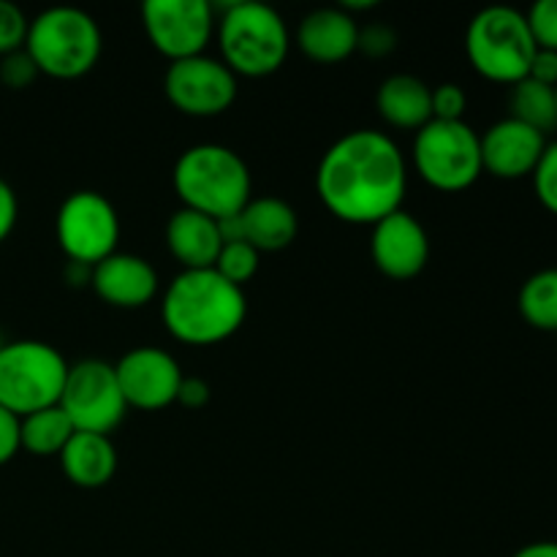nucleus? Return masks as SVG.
<instances>
[{
    "mask_svg": "<svg viewBox=\"0 0 557 557\" xmlns=\"http://www.w3.org/2000/svg\"><path fill=\"white\" fill-rule=\"evenodd\" d=\"M533 188H536L539 201L557 215V141L544 147L542 161L533 169Z\"/></svg>",
    "mask_w": 557,
    "mask_h": 557,
    "instance_id": "28",
    "label": "nucleus"
},
{
    "mask_svg": "<svg viewBox=\"0 0 557 557\" xmlns=\"http://www.w3.org/2000/svg\"><path fill=\"white\" fill-rule=\"evenodd\" d=\"M520 313L536 330L557 332V270H542L522 283Z\"/></svg>",
    "mask_w": 557,
    "mask_h": 557,
    "instance_id": "24",
    "label": "nucleus"
},
{
    "mask_svg": "<svg viewBox=\"0 0 557 557\" xmlns=\"http://www.w3.org/2000/svg\"><path fill=\"white\" fill-rule=\"evenodd\" d=\"M166 248L183 270H212L223 248L218 221L183 207L166 223Z\"/></svg>",
    "mask_w": 557,
    "mask_h": 557,
    "instance_id": "18",
    "label": "nucleus"
},
{
    "mask_svg": "<svg viewBox=\"0 0 557 557\" xmlns=\"http://www.w3.org/2000/svg\"><path fill=\"white\" fill-rule=\"evenodd\" d=\"M223 63L234 76H270L286 63L292 36L286 20L259 0H234L218 20Z\"/></svg>",
    "mask_w": 557,
    "mask_h": 557,
    "instance_id": "4",
    "label": "nucleus"
},
{
    "mask_svg": "<svg viewBox=\"0 0 557 557\" xmlns=\"http://www.w3.org/2000/svg\"><path fill=\"white\" fill-rule=\"evenodd\" d=\"M58 406L79 433L98 435L112 433L128 411L114 364L103 359H82V362L69 364Z\"/></svg>",
    "mask_w": 557,
    "mask_h": 557,
    "instance_id": "9",
    "label": "nucleus"
},
{
    "mask_svg": "<svg viewBox=\"0 0 557 557\" xmlns=\"http://www.w3.org/2000/svg\"><path fill=\"white\" fill-rule=\"evenodd\" d=\"M468 107V96L460 85L455 82H444V85L433 87V120H446V123H457L462 120Z\"/></svg>",
    "mask_w": 557,
    "mask_h": 557,
    "instance_id": "29",
    "label": "nucleus"
},
{
    "mask_svg": "<svg viewBox=\"0 0 557 557\" xmlns=\"http://www.w3.org/2000/svg\"><path fill=\"white\" fill-rule=\"evenodd\" d=\"M397 47V33L392 30L384 22H373L368 27H359V41L357 49L364 52L368 58H386V54L395 52Z\"/></svg>",
    "mask_w": 557,
    "mask_h": 557,
    "instance_id": "30",
    "label": "nucleus"
},
{
    "mask_svg": "<svg viewBox=\"0 0 557 557\" xmlns=\"http://www.w3.org/2000/svg\"><path fill=\"white\" fill-rule=\"evenodd\" d=\"M36 76H38V69L25 49H20V52L14 54H5L3 58V65H0V79L5 82V87L22 90V87L30 85Z\"/></svg>",
    "mask_w": 557,
    "mask_h": 557,
    "instance_id": "31",
    "label": "nucleus"
},
{
    "mask_svg": "<svg viewBox=\"0 0 557 557\" xmlns=\"http://www.w3.org/2000/svg\"><path fill=\"white\" fill-rule=\"evenodd\" d=\"M525 16L536 47L557 52V0H539Z\"/></svg>",
    "mask_w": 557,
    "mask_h": 557,
    "instance_id": "27",
    "label": "nucleus"
},
{
    "mask_svg": "<svg viewBox=\"0 0 557 557\" xmlns=\"http://www.w3.org/2000/svg\"><path fill=\"white\" fill-rule=\"evenodd\" d=\"M511 557H557V542H533Z\"/></svg>",
    "mask_w": 557,
    "mask_h": 557,
    "instance_id": "36",
    "label": "nucleus"
},
{
    "mask_svg": "<svg viewBox=\"0 0 557 557\" xmlns=\"http://www.w3.org/2000/svg\"><path fill=\"white\" fill-rule=\"evenodd\" d=\"M141 25L152 47L177 63L205 54L215 33V5L207 0H147Z\"/></svg>",
    "mask_w": 557,
    "mask_h": 557,
    "instance_id": "11",
    "label": "nucleus"
},
{
    "mask_svg": "<svg viewBox=\"0 0 557 557\" xmlns=\"http://www.w3.org/2000/svg\"><path fill=\"white\" fill-rule=\"evenodd\" d=\"M370 256L386 277L411 281L428 267L430 237L411 212L397 210L373 226Z\"/></svg>",
    "mask_w": 557,
    "mask_h": 557,
    "instance_id": "14",
    "label": "nucleus"
},
{
    "mask_svg": "<svg viewBox=\"0 0 557 557\" xmlns=\"http://www.w3.org/2000/svg\"><path fill=\"white\" fill-rule=\"evenodd\" d=\"M103 36L98 22L74 5H54L41 11L27 27L25 52L38 74L54 79H79L98 63Z\"/></svg>",
    "mask_w": 557,
    "mask_h": 557,
    "instance_id": "5",
    "label": "nucleus"
},
{
    "mask_svg": "<svg viewBox=\"0 0 557 557\" xmlns=\"http://www.w3.org/2000/svg\"><path fill=\"white\" fill-rule=\"evenodd\" d=\"M30 20L11 0H0V58L25 49Z\"/></svg>",
    "mask_w": 557,
    "mask_h": 557,
    "instance_id": "26",
    "label": "nucleus"
},
{
    "mask_svg": "<svg viewBox=\"0 0 557 557\" xmlns=\"http://www.w3.org/2000/svg\"><path fill=\"white\" fill-rule=\"evenodd\" d=\"M315 190L326 210L343 223L375 226L403 210L408 190L406 156L381 131H351L324 152L315 172Z\"/></svg>",
    "mask_w": 557,
    "mask_h": 557,
    "instance_id": "1",
    "label": "nucleus"
},
{
    "mask_svg": "<svg viewBox=\"0 0 557 557\" xmlns=\"http://www.w3.org/2000/svg\"><path fill=\"white\" fill-rule=\"evenodd\" d=\"M16 218H20V201H16L14 188L0 177V243L14 232Z\"/></svg>",
    "mask_w": 557,
    "mask_h": 557,
    "instance_id": "33",
    "label": "nucleus"
},
{
    "mask_svg": "<svg viewBox=\"0 0 557 557\" xmlns=\"http://www.w3.org/2000/svg\"><path fill=\"white\" fill-rule=\"evenodd\" d=\"M239 226H243L245 243L253 245L259 253H272V250L288 248L297 239L299 218L288 201L277 196H259L243 207Z\"/></svg>",
    "mask_w": 557,
    "mask_h": 557,
    "instance_id": "19",
    "label": "nucleus"
},
{
    "mask_svg": "<svg viewBox=\"0 0 557 557\" xmlns=\"http://www.w3.org/2000/svg\"><path fill=\"white\" fill-rule=\"evenodd\" d=\"M381 120L403 131H419L433 120V90L413 74H395L375 92Z\"/></svg>",
    "mask_w": 557,
    "mask_h": 557,
    "instance_id": "20",
    "label": "nucleus"
},
{
    "mask_svg": "<svg viewBox=\"0 0 557 557\" xmlns=\"http://www.w3.org/2000/svg\"><path fill=\"white\" fill-rule=\"evenodd\" d=\"M54 234L63 253L74 264L96 267L117 253L120 218L112 201L98 190H76L65 196L54 221Z\"/></svg>",
    "mask_w": 557,
    "mask_h": 557,
    "instance_id": "10",
    "label": "nucleus"
},
{
    "mask_svg": "<svg viewBox=\"0 0 557 557\" xmlns=\"http://www.w3.org/2000/svg\"><path fill=\"white\" fill-rule=\"evenodd\" d=\"M120 392L128 408L141 411H161V408L177 403L180 384H183V370L177 359L158 346H139L125 354L117 364Z\"/></svg>",
    "mask_w": 557,
    "mask_h": 557,
    "instance_id": "13",
    "label": "nucleus"
},
{
    "mask_svg": "<svg viewBox=\"0 0 557 557\" xmlns=\"http://www.w3.org/2000/svg\"><path fill=\"white\" fill-rule=\"evenodd\" d=\"M69 362L41 341H14L0 346V406L14 417L52 408L63 395Z\"/></svg>",
    "mask_w": 557,
    "mask_h": 557,
    "instance_id": "7",
    "label": "nucleus"
},
{
    "mask_svg": "<svg viewBox=\"0 0 557 557\" xmlns=\"http://www.w3.org/2000/svg\"><path fill=\"white\" fill-rule=\"evenodd\" d=\"M536 49L528 16L509 5H490L468 25V60L490 82L517 85L525 79Z\"/></svg>",
    "mask_w": 557,
    "mask_h": 557,
    "instance_id": "6",
    "label": "nucleus"
},
{
    "mask_svg": "<svg viewBox=\"0 0 557 557\" xmlns=\"http://www.w3.org/2000/svg\"><path fill=\"white\" fill-rule=\"evenodd\" d=\"M248 315L245 292L215 270H183L163 294V326L188 346L228 341Z\"/></svg>",
    "mask_w": 557,
    "mask_h": 557,
    "instance_id": "2",
    "label": "nucleus"
},
{
    "mask_svg": "<svg viewBox=\"0 0 557 557\" xmlns=\"http://www.w3.org/2000/svg\"><path fill=\"white\" fill-rule=\"evenodd\" d=\"M74 433L76 428L60 406L41 408V411L27 413V417L20 419L22 449L38 457H60V451L74 438Z\"/></svg>",
    "mask_w": 557,
    "mask_h": 557,
    "instance_id": "22",
    "label": "nucleus"
},
{
    "mask_svg": "<svg viewBox=\"0 0 557 557\" xmlns=\"http://www.w3.org/2000/svg\"><path fill=\"white\" fill-rule=\"evenodd\" d=\"M555 107H557V87H555Z\"/></svg>",
    "mask_w": 557,
    "mask_h": 557,
    "instance_id": "37",
    "label": "nucleus"
},
{
    "mask_svg": "<svg viewBox=\"0 0 557 557\" xmlns=\"http://www.w3.org/2000/svg\"><path fill=\"white\" fill-rule=\"evenodd\" d=\"M299 49L315 63H341L357 52L359 25L354 14H346L341 5L335 9H315L299 22Z\"/></svg>",
    "mask_w": 557,
    "mask_h": 557,
    "instance_id": "17",
    "label": "nucleus"
},
{
    "mask_svg": "<svg viewBox=\"0 0 557 557\" xmlns=\"http://www.w3.org/2000/svg\"><path fill=\"white\" fill-rule=\"evenodd\" d=\"M177 403L185 408H201L210 403V386H207V381L201 379H183V384H180V392H177Z\"/></svg>",
    "mask_w": 557,
    "mask_h": 557,
    "instance_id": "35",
    "label": "nucleus"
},
{
    "mask_svg": "<svg viewBox=\"0 0 557 557\" xmlns=\"http://www.w3.org/2000/svg\"><path fill=\"white\" fill-rule=\"evenodd\" d=\"M90 286L112 308L136 310L158 294V272L134 253H112L92 267Z\"/></svg>",
    "mask_w": 557,
    "mask_h": 557,
    "instance_id": "16",
    "label": "nucleus"
},
{
    "mask_svg": "<svg viewBox=\"0 0 557 557\" xmlns=\"http://www.w3.org/2000/svg\"><path fill=\"white\" fill-rule=\"evenodd\" d=\"M259 250L248 243H223L221 253L212 270L221 277H226L228 283L243 288L250 277L259 272Z\"/></svg>",
    "mask_w": 557,
    "mask_h": 557,
    "instance_id": "25",
    "label": "nucleus"
},
{
    "mask_svg": "<svg viewBox=\"0 0 557 557\" xmlns=\"http://www.w3.org/2000/svg\"><path fill=\"white\" fill-rule=\"evenodd\" d=\"M166 98L190 117H215L237 98V76L221 58L196 54V58L169 63L163 76Z\"/></svg>",
    "mask_w": 557,
    "mask_h": 557,
    "instance_id": "12",
    "label": "nucleus"
},
{
    "mask_svg": "<svg viewBox=\"0 0 557 557\" xmlns=\"http://www.w3.org/2000/svg\"><path fill=\"white\" fill-rule=\"evenodd\" d=\"M511 117L531 125L533 131L547 136L557 128V107H555V87L539 85L533 79H522L511 85Z\"/></svg>",
    "mask_w": 557,
    "mask_h": 557,
    "instance_id": "23",
    "label": "nucleus"
},
{
    "mask_svg": "<svg viewBox=\"0 0 557 557\" xmlns=\"http://www.w3.org/2000/svg\"><path fill=\"white\" fill-rule=\"evenodd\" d=\"M547 147V136L515 117L490 125L482 136V163L500 180H520L533 174Z\"/></svg>",
    "mask_w": 557,
    "mask_h": 557,
    "instance_id": "15",
    "label": "nucleus"
},
{
    "mask_svg": "<svg viewBox=\"0 0 557 557\" xmlns=\"http://www.w3.org/2000/svg\"><path fill=\"white\" fill-rule=\"evenodd\" d=\"M172 183L185 210L215 221L237 215L253 199L248 163L226 145L188 147L174 163Z\"/></svg>",
    "mask_w": 557,
    "mask_h": 557,
    "instance_id": "3",
    "label": "nucleus"
},
{
    "mask_svg": "<svg viewBox=\"0 0 557 557\" xmlns=\"http://www.w3.org/2000/svg\"><path fill=\"white\" fill-rule=\"evenodd\" d=\"M413 169L438 190H466L482 177V136L466 123L430 120L413 139Z\"/></svg>",
    "mask_w": 557,
    "mask_h": 557,
    "instance_id": "8",
    "label": "nucleus"
},
{
    "mask_svg": "<svg viewBox=\"0 0 557 557\" xmlns=\"http://www.w3.org/2000/svg\"><path fill=\"white\" fill-rule=\"evenodd\" d=\"M528 79L539 82V85L557 87V52H549V49H536L531 71H528Z\"/></svg>",
    "mask_w": 557,
    "mask_h": 557,
    "instance_id": "34",
    "label": "nucleus"
},
{
    "mask_svg": "<svg viewBox=\"0 0 557 557\" xmlns=\"http://www.w3.org/2000/svg\"><path fill=\"white\" fill-rule=\"evenodd\" d=\"M60 466L71 484L82 490H98L112 482L117 471V451L109 435L76 430L74 438L60 451Z\"/></svg>",
    "mask_w": 557,
    "mask_h": 557,
    "instance_id": "21",
    "label": "nucleus"
},
{
    "mask_svg": "<svg viewBox=\"0 0 557 557\" xmlns=\"http://www.w3.org/2000/svg\"><path fill=\"white\" fill-rule=\"evenodd\" d=\"M16 451H22L20 417H14V413L0 406V466L14 460Z\"/></svg>",
    "mask_w": 557,
    "mask_h": 557,
    "instance_id": "32",
    "label": "nucleus"
}]
</instances>
